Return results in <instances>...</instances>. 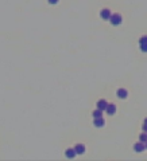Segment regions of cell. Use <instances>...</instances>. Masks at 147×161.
<instances>
[{
    "mask_svg": "<svg viewBox=\"0 0 147 161\" xmlns=\"http://www.w3.org/2000/svg\"><path fill=\"white\" fill-rule=\"evenodd\" d=\"M109 22H111L112 26H120L121 22H123V16L120 13H112V16L109 17Z\"/></svg>",
    "mask_w": 147,
    "mask_h": 161,
    "instance_id": "obj_1",
    "label": "cell"
},
{
    "mask_svg": "<svg viewBox=\"0 0 147 161\" xmlns=\"http://www.w3.org/2000/svg\"><path fill=\"white\" fill-rule=\"evenodd\" d=\"M112 16V12H111V9H108V8H104L100 11V17L101 19H104V20H109V17Z\"/></svg>",
    "mask_w": 147,
    "mask_h": 161,
    "instance_id": "obj_2",
    "label": "cell"
},
{
    "mask_svg": "<svg viewBox=\"0 0 147 161\" xmlns=\"http://www.w3.org/2000/svg\"><path fill=\"white\" fill-rule=\"evenodd\" d=\"M144 149H146V144L144 142H140L139 141L138 144H135L134 145V150L136 153H142V152H144Z\"/></svg>",
    "mask_w": 147,
    "mask_h": 161,
    "instance_id": "obj_3",
    "label": "cell"
},
{
    "mask_svg": "<svg viewBox=\"0 0 147 161\" xmlns=\"http://www.w3.org/2000/svg\"><path fill=\"white\" fill-rule=\"evenodd\" d=\"M93 125L96 128H102L105 125V120L102 117H98V118H93Z\"/></svg>",
    "mask_w": 147,
    "mask_h": 161,
    "instance_id": "obj_4",
    "label": "cell"
},
{
    "mask_svg": "<svg viewBox=\"0 0 147 161\" xmlns=\"http://www.w3.org/2000/svg\"><path fill=\"white\" fill-rule=\"evenodd\" d=\"M116 96H117V98H120V100H125L127 96H128V92H127L125 89H119V90L116 92Z\"/></svg>",
    "mask_w": 147,
    "mask_h": 161,
    "instance_id": "obj_5",
    "label": "cell"
},
{
    "mask_svg": "<svg viewBox=\"0 0 147 161\" xmlns=\"http://www.w3.org/2000/svg\"><path fill=\"white\" fill-rule=\"evenodd\" d=\"M105 113H107L108 116H113V114L116 113V106L113 104H108L107 109H105Z\"/></svg>",
    "mask_w": 147,
    "mask_h": 161,
    "instance_id": "obj_6",
    "label": "cell"
},
{
    "mask_svg": "<svg viewBox=\"0 0 147 161\" xmlns=\"http://www.w3.org/2000/svg\"><path fill=\"white\" fill-rule=\"evenodd\" d=\"M76 150H74V148L71 149V148H69V149H66V152H65V156H66V158H69V160H70V158H74V157H76Z\"/></svg>",
    "mask_w": 147,
    "mask_h": 161,
    "instance_id": "obj_7",
    "label": "cell"
},
{
    "mask_svg": "<svg viewBox=\"0 0 147 161\" xmlns=\"http://www.w3.org/2000/svg\"><path fill=\"white\" fill-rule=\"evenodd\" d=\"M107 106H108V102L105 100H100L97 102V109L102 110V112H105V109H107Z\"/></svg>",
    "mask_w": 147,
    "mask_h": 161,
    "instance_id": "obj_8",
    "label": "cell"
},
{
    "mask_svg": "<svg viewBox=\"0 0 147 161\" xmlns=\"http://www.w3.org/2000/svg\"><path fill=\"white\" fill-rule=\"evenodd\" d=\"M74 150H76L77 154H84L85 153V146L81 144H77L76 146H74Z\"/></svg>",
    "mask_w": 147,
    "mask_h": 161,
    "instance_id": "obj_9",
    "label": "cell"
},
{
    "mask_svg": "<svg viewBox=\"0 0 147 161\" xmlns=\"http://www.w3.org/2000/svg\"><path fill=\"white\" fill-rule=\"evenodd\" d=\"M102 110H100V109H96V110H93V113H92V116H93V118H98V117H102Z\"/></svg>",
    "mask_w": 147,
    "mask_h": 161,
    "instance_id": "obj_10",
    "label": "cell"
},
{
    "mask_svg": "<svg viewBox=\"0 0 147 161\" xmlns=\"http://www.w3.org/2000/svg\"><path fill=\"white\" fill-rule=\"evenodd\" d=\"M139 141H140V142H144V144H146V142H147V133H144V132H143L142 134L139 136Z\"/></svg>",
    "mask_w": 147,
    "mask_h": 161,
    "instance_id": "obj_11",
    "label": "cell"
},
{
    "mask_svg": "<svg viewBox=\"0 0 147 161\" xmlns=\"http://www.w3.org/2000/svg\"><path fill=\"white\" fill-rule=\"evenodd\" d=\"M140 44V50L143 52H147V43H139Z\"/></svg>",
    "mask_w": 147,
    "mask_h": 161,
    "instance_id": "obj_12",
    "label": "cell"
},
{
    "mask_svg": "<svg viewBox=\"0 0 147 161\" xmlns=\"http://www.w3.org/2000/svg\"><path fill=\"white\" fill-rule=\"evenodd\" d=\"M142 129H143V132L144 133H147V118L144 120V122H143V126H142Z\"/></svg>",
    "mask_w": 147,
    "mask_h": 161,
    "instance_id": "obj_13",
    "label": "cell"
},
{
    "mask_svg": "<svg viewBox=\"0 0 147 161\" xmlns=\"http://www.w3.org/2000/svg\"><path fill=\"white\" fill-rule=\"evenodd\" d=\"M139 43H147V36H146V35L140 38V40H139Z\"/></svg>",
    "mask_w": 147,
    "mask_h": 161,
    "instance_id": "obj_14",
    "label": "cell"
},
{
    "mask_svg": "<svg viewBox=\"0 0 147 161\" xmlns=\"http://www.w3.org/2000/svg\"><path fill=\"white\" fill-rule=\"evenodd\" d=\"M58 1H59V0H49V3H50V4H57Z\"/></svg>",
    "mask_w": 147,
    "mask_h": 161,
    "instance_id": "obj_15",
    "label": "cell"
},
{
    "mask_svg": "<svg viewBox=\"0 0 147 161\" xmlns=\"http://www.w3.org/2000/svg\"><path fill=\"white\" fill-rule=\"evenodd\" d=\"M146 148H147V142H146Z\"/></svg>",
    "mask_w": 147,
    "mask_h": 161,
    "instance_id": "obj_16",
    "label": "cell"
}]
</instances>
